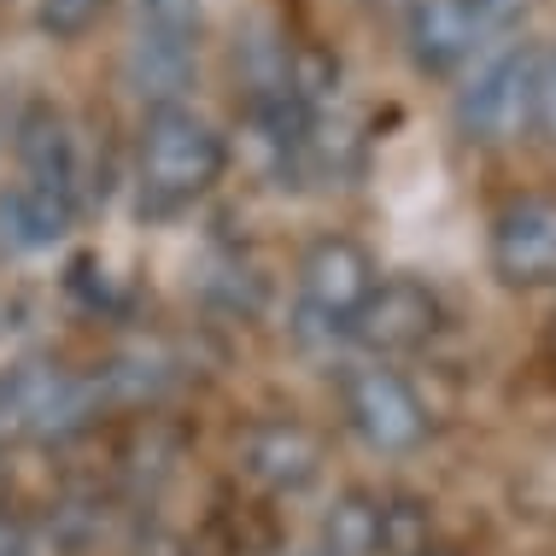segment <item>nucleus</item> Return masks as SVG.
<instances>
[{
	"mask_svg": "<svg viewBox=\"0 0 556 556\" xmlns=\"http://www.w3.org/2000/svg\"><path fill=\"white\" fill-rule=\"evenodd\" d=\"M345 422L381 457H404L428 440V404L404 381L399 369L387 364H364L345 375Z\"/></svg>",
	"mask_w": 556,
	"mask_h": 556,
	"instance_id": "nucleus-6",
	"label": "nucleus"
},
{
	"mask_svg": "<svg viewBox=\"0 0 556 556\" xmlns=\"http://www.w3.org/2000/svg\"><path fill=\"white\" fill-rule=\"evenodd\" d=\"M24 193H41V200L65 205V212L83 217V153H77V129L71 117L36 100L18 117V182Z\"/></svg>",
	"mask_w": 556,
	"mask_h": 556,
	"instance_id": "nucleus-7",
	"label": "nucleus"
},
{
	"mask_svg": "<svg viewBox=\"0 0 556 556\" xmlns=\"http://www.w3.org/2000/svg\"><path fill=\"white\" fill-rule=\"evenodd\" d=\"M533 94H539V53L504 48L457 88V135L475 147H509L533 129Z\"/></svg>",
	"mask_w": 556,
	"mask_h": 556,
	"instance_id": "nucleus-4",
	"label": "nucleus"
},
{
	"mask_svg": "<svg viewBox=\"0 0 556 556\" xmlns=\"http://www.w3.org/2000/svg\"><path fill=\"white\" fill-rule=\"evenodd\" d=\"M381 509H387V498L345 492L328 509V556H381Z\"/></svg>",
	"mask_w": 556,
	"mask_h": 556,
	"instance_id": "nucleus-12",
	"label": "nucleus"
},
{
	"mask_svg": "<svg viewBox=\"0 0 556 556\" xmlns=\"http://www.w3.org/2000/svg\"><path fill=\"white\" fill-rule=\"evenodd\" d=\"M129 88L147 106L182 100L200 65V29H205V0H129Z\"/></svg>",
	"mask_w": 556,
	"mask_h": 556,
	"instance_id": "nucleus-2",
	"label": "nucleus"
},
{
	"mask_svg": "<svg viewBox=\"0 0 556 556\" xmlns=\"http://www.w3.org/2000/svg\"><path fill=\"white\" fill-rule=\"evenodd\" d=\"M317 556H328V551H317Z\"/></svg>",
	"mask_w": 556,
	"mask_h": 556,
	"instance_id": "nucleus-18",
	"label": "nucleus"
},
{
	"mask_svg": "<svg viewBox=\"0 0 556 556\" xmlns=\"http://www.w3.org/2000/svg\"><path fill=\"white\" fill-rule=\"evenodd\" d=\"M375 281H381V269H375L364 240L352 235L311 240V252L299 258V328L328 345L352 340V323L364 317Z\"/></svg>",
	"mask_w": 556,
	"mask_h": 556,
	"instance_id": "nucleus-3",
	"label": "nucleus"
},
{
	"mask_svg": "<svg viewBox=\"0 0 556 556\" xmlns=\"http://www.w3.org/2000/svg\"><path fill=\"white\" fill-rule=\"evenodd\" d=\"M504 288H556V200H509L486 240Z\"/></svg>",
	"mask_w": 556,
	"mask_h": 556,
	"instance_id": "nucleus-8",
	"label": "nucleus"
},
{
	"mask_svg": "<svg viewBox=\"0 0 556 556\" xmlns=\"http://www.w3.org/2000/svg\"><path fill=\"white\" fill-rule=\"evenodd\" d=\"M223 170H229V135H223L205 112H193L188 100H164L147 106L141 141H135V193L141 212H188L193 200H205Z\"/></svg>",
	"mask_w": 556,
	"mask_h": 556,
	"instance_id": "nucleus-1",
	"label": "nucleus"
},
{
	"mask_svg": "<svg viewBox=\"0 0 556 556\" xmlns=\"http://www.w3.org/2000/svg\"><path fill=\"white\" fill-rule=\"evenodd\" d=\"M486 24L475 18L469 0H410L404 7V48L422 77H451L486 48Z\"/></svg>",
	"mask_w": 556,
	"mask_h": 556,
	"instance_id": "nucleus-10",
	"label": "nucleus"
},
{
	"mask_svg": "<svg viewBox=\"0 0 556 556\" xmlns=\"http://www.w3.org/2000/svg\"><path fill=\"white\" fill-rule=\"evenodd\" d=\"M440 299L422 288L416 276H381L364 305V317L352 323V340L375 357H399V352H422L440 334Z\"/></svg>",
	"mask_w": 556,
	"mask_h": 556,
	"instance_id": "nucleus-9",
	"label": "nucleus"
},
{
	"mask_svg": "<svg viewBox=\"0 0 556 556\" xmlns=\"http://www.w3.org/2000/svg\"><path fill=\"white\" fill-rule=\"evenodd\" d=\"M0 509H7V480H0Z\"/></svg>",
	"mask_w": 556,
	"mask_h": 556,
	"instance_id": "nucleus-17",
	"label": "nucleus"
},
{
	"mask_svg": "<svg viewBox=\"0 0 556 556\" xmlns=\"http://www.w3.org/2000/svg\"><path fill=\"white\" fill-rule=\"evenodd\" d=\"M0 404H7L12 445L18 440H65L100 404V381L65 364H12L0 369Z\"/></svg>",
	"mask_w": 556,
	"mask_h": 556,
	"instance_id": "nucleus-5",
	"label": "nucleus"
},
{
	"mask_svg": "<svg viewBox=\"0 0 556 556\" xmlns=\"http://www.w3.org/2000/svg\"><path fill=\"white\" fill-rule=\"evenodd\" d=\"M240 469L264 492H311L323 480V440L305 422L269 416L240 433Z\"/></svg>",
	"mask_w": 556,
	"mask_h": 556,
	"instance_id": "nucleus-11",
	"label": "nucleus"
},
{
	"mask_svg": "<svg viewBox=\"0 0 556 556\" xmlns=\"http://www.w3.org/2000/svg\"><path fill=\"white\" fill-rule=\"evenodd\" d=\"M469 7H475V18L486 24V36H504V29L521 18V7H528V0H469Z\"/></svg>",
	"mask_w": 556,
	"mask_h": 556,
	"instance_id": "nucleus-15",
	"label": "nucleus"
},
{
	"mask_svg": "<svg viewBox=\"0 0 556 556\" xmlns=\"http://www.w3.org/2000/svg\"><path fill=\"white\" fill-rule=\"evenodd\" d=\"M0 556H29V539L18 528H7V521H0Z\"/></svg>",
	"mask_w": 556,
	"mask_h": 556,
	"instance_id": "nucleus-16",
	"label": "nucleus"
},
{
	"mask_svg": "<svg viewBox=\"0 0 556 556\" xmlns=\"http://www.w3.org/2000/svg\"><path fill=\"white\" fill-rule=\"evenodd\" d=\"M533 129L556 141V48L539 53V94H533Z\"/></svg>",
	"mask_w": 556,
	"mask_h": 556,
	"instance_id": "nucleus-14",
	"label": "nucleus"
},
{
	"mask_svg": "<svg viewBox=\"0 0 556 556\" xmlns=\"http://www.w3.org/2000/svg\"><path fill=\"white\" fill-rule=\"evenodd\" d=\"M106 12V0H36V24L53 41H77L94 29V18Z\"/></svg>",
	"mask_w": 556,
	"mask_h": 556,
	"instance_id": "nucleus-13",
	"label": "nucleus"
}]
</instances>
